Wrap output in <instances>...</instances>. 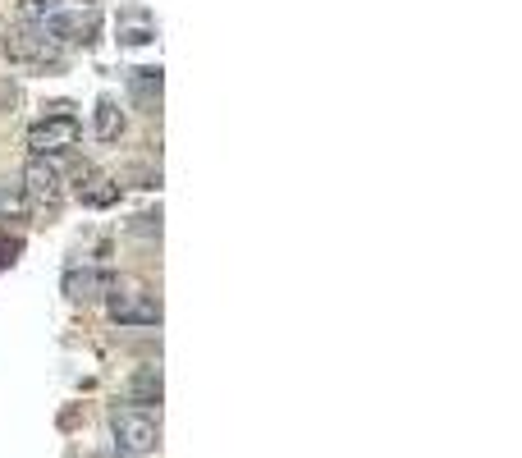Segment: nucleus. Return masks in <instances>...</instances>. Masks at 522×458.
Listing matches in <instances>:
<instances>
[{
    "label": "nucleus",
    "mask_w": 522,
    "mask_h": 458,
    "mask_svg": "<svg viewBox=\"0 0 522 458\" xmlns=\"http://www.w3.org/2000/svg\"><path fill=\"white\" fill-rule=\"evenodd\" d=\"M23 19L60 46H87L101 28L97 0H23Z\"/></svg>",
    "instance_id": "obj_1"
},
{
    "label": "nucleus",
    "mask_w": 522,
    "mask_h": 458,
    "mask_svg": "<svg viewBox=\"0 0 522 458\" xmlns=\"http://www.w3.org/2000/svg\"><path fill=\"white\" fill-rule=\"evenodd\" d=\"M5 55H10L14 65H28V69H60L65 65V46L55 42V37H46L42 28L28 23V19L5 33Z\"/></svg>",
    "instance_id": "obj_2"
},
{
    "label": "nucleus",
    "mask_w": 522,
    "mask_h": 458,
    "mask_svg": "<svg viewBox=\"0 0 522 458\" xmlns=\"http://www.w3.org/2000/svg\"><path fill=\"white\" fill-rule=\"evenodd\" d=\"M78 138H83V124H78L74 110L51 106L46 110V120H37L33 129H28V152L33 156H60V152H69V147H78Z\"/></svg>",
    "instance_id": "obj_3"
},
{
    "label": "nucleus",
    "mask_w": 522,
    "mask_h": 458,
    "mask_svg": "<svg viewBox=\"0 0 522 458\" xmlns=\"http://www.w3.org/2000/svg\"><path fill=\"white\" fill-rule=\"evenodd\" d=\"M110 431H115V445L124 454H152L161 445V426H156V417L147 408H115Z\"/></svg>",
    "instance_id": "obj_4"
},
{
    "label": "nucleus",
    "mask_w": 522,
    "mask_h": 458,
    "mask_svg": "<svg viewBox=\"0 0 522 458\" xmlns=\"http://www.w3.org/2000/svg\"><path fill=\"white\" fill-rule=\"evenodd\" d=\"M110 321H120V326H161V303L142 284H110Z\"/></svg>",
    "instance_id": "obj_5"
},
{
    "label": "nucleus",
    "mask_w": 522,
    "mask_h": 458,
    "mask_svg": "<svg viewBox=\"0 0 522 458\" xmlns=\"http://www.w3.org/2000/svg\"><path fill=\"white\" fill-rule=\"evenodd\" d=\"M23 197L37 202V207H55L65 197V170L55 156H33L28 170H23Z\"/></svg>",
    "instance_id": "obj_6"
},
{
    "label": "nucleus",
    "mask_w": 522,
    "mask_h": 458,
    "mask_svg": "<svg viewBox=\"0 0 522 458\" xmlns=\"http://www.w3.org/2000/svg\"><path fill=\"white\" fill-rule=\"evenodd\" d=\"M78 202L83 207H115L120 202V184L110 175H101V170H83L78 175Z\"/></svg>",
    "instance_id": "obj_7"
},
{
    "label": "nucleus",
    "mask_w": 522,
    "mask_h": 458,
    "mask_svg": "<svg viewBox=\"0 0 522 458\" xmlns=\"http://www.w3.org/2000/svg\"><path fill=\"white\" fill-rule=\"evenodd\" d=\"M110 275L106 271H69L65 275V294L78 298V303H87V298H97V294H110Z\"/></svg>",
    "instance_id": "obj_8"
},
{
    "label": "nucleus",
    "mask_w": 522,
    "mask_h": 458,
    "mask_svg": "<svg viewBox=\"0 0 522 458\" xmlns=\"http://www.w3.org/2000/svg\"><path fill=\"white\" fill-rule=\"evenodd\" d=\"M129 404L133 408L161 404V367H142L138 376H133L129 381Z\"/></svg>",
    "instance_id": "obj_9"
},
{
    "label": "nucleus",
    "mask_w": 522,
    "mask_h": 458,
    "mask_svg": "<svg viewBox=\"0 0 522 458\" xmlns=\"http://www.w3.org/2000/svg\"><path fill=\"white\" fill-rule=\"evenodd\" d=\"M124 133V110L115 106V97H101L97 101V138L101 142H115Z\"/></svg>",
    "instance_id": "obj_10"
},
{
    "label": "nucleus",
    "mask_w": 522,
    "mask_h": 458,
    "mask_svg": "<svg viewBox=\"0 0 522 458\" xmlns=\"http://www.w3.org/2000/svg\"><path fill=\"white\" fill-rule=\"evenodd\" d=\"M133 97L161 101V69H133Z\"/></svg>",
    "instance_id": "obj_11"
},
{
    "label": "nucleus",
    "mask_w": 522,
    "mask_h": 458,
    "mask_svg": "<svg viewBox=\"0 0 522 458\" xmlns=\"http://www.w3.org/2000/svg\"><path fill=\"white\" fill-rule=\"evenodd\" d=\"M156 37V28L147 19H133L129 28H120V42H129V46H142V42H152Z\"/></svg>",
    "instance_id": "obj_12"
},
{
    "label": "nucleus",
    "mask_w": 522,
    "mask_h": 458,
    "mask_svg": "<svg viewBox=\"0 0 522 458\" xmlns=\"http://www.w3.org/2000/svg\"><path fill=\"white\" fill-rule=\"evenodd\" d=\"M23 207H28V197L19 188H0V216H19Z\"/></svg>",
    "instance_id": "obj_13"
},
{
    "label": "nucleus",
    "mask_w": 522,
    "mask_h": 458,
    "mask_svg": "<svg viewBox=\"0 0 522 458\" xmlns=\"http://www.w3.org/2000/svg\"><path fill=\"white\" fill-rule=\"evenodd\" d=\"M19 252H23V239H10V234H0V271L19 262Z\"/></svg>",
    "instance_id": "obj_14"
}]
</instances>
